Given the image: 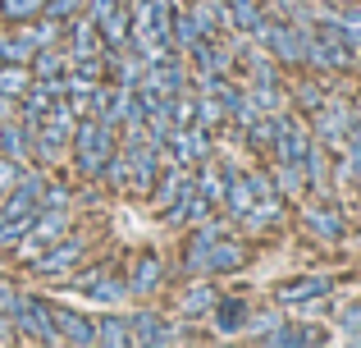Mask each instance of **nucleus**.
Listing matches in <instances>:
<instances>
[{"label": "nucleus", "instance_id": "nucleus-1", "mask_svg": "<svg viewBox=\"0 0 361 348\" xmlns=\"http://www.w3.org/2000/svg\"><path fill=\"white\" fill-rule=\"evenodd\" d=\"M119 128L115 124H106V119H97V115H92L87 119V124H78V128H73V147H78V170L82 174H87V179H101V174H106V165H110V156H115L119 152Z\"/></svg>", "mask_w": 361, "mask_h": 348}, {"label": "nucleus", "instance_id": "nucleus-2", "mask_svg": "<svg viewBox=\"0 0 361 348\" xmlns=\"http://www.w3.org/2000/svg\"><path fill=\"white\" fill-rule=\"evenodd\" d=\"M64 229H69V206H37L32 224H27V234L18 239V257H42V248H51L55 239H64Z\"/></svg>", "mask_w": 361, "mask_h": 348}, {"label": "nucleus", "instance_id": "nucleus-3", "mask_svg": "<svg viewBox=\"0 0 361 348\" xmlns=\"http://www.w3.org/2000/svg\"><path fill=\"white\" fill-rule=\"evenodd\" d=\"M252 37L270 46V51H274V60H283V64H307L302 28H293V23H270V18H261V28H256Z\"/></svg>", "mask_w": 361, "mask_h": 348}, {"label": "nucleus", "instance_id": "nucleus-4", "mask_svg": "<svg viewBox=\"0 0 361 348\" xmlns=\"http://www.w3.org/2000/svg\"><path fill=\"white\" fill-rule=\"evenodd\" d=\"M14 316L18 325H23V335H32V340H46V344H55L60 335H55V307H46L42 298H27V294H18V303H14Z\"/></svg>", "mask_w": 361, "mask_h": 348}, {"label": "nucleus", "instance_id": "nucleus-5", "mask_svg": "<svg viewBox=\"0 0 361 348\" xmlns=\"http://www.w3.org/2000/svg\"><path fill=\"white\" fill-rule=\"evenodd\" d=\"M283 220V197L274 193V184L265 174H252V211H247V224L252 229H274Z\"/></svg>", "mask_w": 361, "mask_h": 348}, {"label": "nucleus", "instance_id": "nucleus-6", "mask_svg": "<svg viewBox=\"0 0 361 348\" xmlns=\"http://www.w3.org/2000/svg\"><path fill=\"white\" fill-rule=\"evenodd\" d=\"M169 143H174V156L178 165H202L206 156H211V143H206V128L202 124H174V133H169Z\"/></svg>", "mask_w": 361, "mask_h": 348}, {"label": "nucleus", "instance_id": "nucleus-7", "mask_svg": "<svg viewBox=\"0 0 361 348\" xmlns=\"http://www.w3.org/2000/svg\"><path fill=\"white\" fill-rule=\"evenodd\" d=\"M73 289H78L82 298H92V303H123V298H128V289H123L110 270H87V275L73 280Z\"/></svg>", "mask_w": 361, "mask_h": 348}, {"label": "nucleus", "instance_id": "nucleus-8", "mask_svg": "<svg viewBox=\"0 0 361 348\" xmlns=\"http://www.w3.org/2000/svg\"><path fill=\"white\" fill-rule=\"evenodd\" d=\"M353 119H357V115H353V106H348V101H329V106H320V143L343 147Z\"/></svg>", "mask_w": 361, "mask_h": 348}, {"label": "nucleus", "instance_id": "nucleus-9", "mask_svg": "<svg viewBox=\"0 0 361 348\" xmlns=\"http://www.w3.org/2000/svg\"><path fill=\"white\" fill-rule=\"evenodd\" d=\"M128 330H133V344H178V340H183L178 325H165L156 312H137L128 321Z\"/></svg>", "mask_w": 361, "mask_h": 348}, {"label": "nucleus", "instance_id": "nucleus-10", "mask_svg": "<svg viewBox=\"0 0 361 348\" xmlns=\"http://www.w3.org/2000/svg\"><path fill=\"white\" fill-rule=\"evenodd\" d=\"M78 257H82V243L78 239H55L46 257H32V270H42V275H64Z\"/></svg>", "mask_w": 361, "mask_h": 348}, {"label": "nucleus", "instance_id": "nucleus-11", "mask_svg": "<svg viewBox=\"0 0 361 348\" xmlns=\"http://www.w3.org/2000/svg\"><path fill=\"white\" fill-rule=\"evenodd\" d=\"M156 179H160V188H156V206H160V211H169L174 202H183L188 188H192V179H188V165H178V161L169 165V170H160Z\"/></svg>", "mask_w": 361, "mask_h": 348}, {"label": "nucleus", "instance_id": "nucleus-12", "mask_svg": "<svg viewBox=\"0 0 361 348\" xmlns=\"http://www.w3.org/2000/svg\"><path fill=\"white\" fill-rule=\"evenodd\" d=\"M329 294V280L325 275H302V280H288V284H279V303L293 307V303H311V298H325Z\"/></svg>", "mask_w": 361, "mask_h": 348}, {"label": "nucleus", "instance_id": "nucleus-13", "mask_svg": "<svg viewBox=\"0 0 361 348\" xmlns=\"http://www.w3.org/2000/svg\"><path fill=\"white\" fill-rule=\"evenodd\" d=\"M55 335L69 340V344H97L92 321H87V316H78V312H69V307H55Z\"/></svg>", "mask_w": 361, "mask_h": 348}, {"label": "nucleus", "instance_id": "nucleus-14", "mask_svg": "<svg viewBox=\"0 0 361 348\" xmlns=\"http://www.w3.org/2000/svg\"><path fill=\"white\" fill-rule=\"evenodd\" d=\"M27 152H32V128H23V124H14V119H5V124H0V156H9V161L23 165Z\"/></svg>", "mask_w": 361, "mask_h": 348}, {"label": "nucleus", "instance_id": "nucleus-15", "mask_svg": "<svg viewBox=\"0 0 361 348\" xmlns=\"http://www.w3.org/2000/svg\"><path fill=\"white\" fill-rule=\"evenodd\" d=\"M247 261V252L238 248V243H220L215 239L211 248H206V270H211V275H229V270H238Z\"/></svg>", "mask_w": 361, "mask_h": 348}, {"label": "nucleus", "instance_id": "nucleus-16", "mask_svg": "<svg viewBox=\"0 0 361 348\" xmlns=\"http://www.w3.org/2000/svg\"><path fill=\"white\" fill-rule=\"evenodd\" d=\"M224 202H229V215L247 220V211H252V174H224Z\"/></svg>", "mask_w": 361, "mask_h": 348}, {"label": "nucleus", "instance_id": "nucleus-17", "mask_svg": "<svg viewBox=\"0 0 361 348\" xmlns=\"http://www.w3.org/2000/svg\"><path fill=\"white\" fill-rule=\"evenodd\" d=\"M302 220H307V229L316 234V239H325V243L343 239V220H338V211H329V206H311Z\"/></svg>", "mask_w": 361, "mask_h": 348}, {"label": "nucleus", "instance_id": "nucleus-18", "mask_svg": "<svg viewBox=\"0 0 361 348\" xmlns=\"http://www.w3.org/2000/svg\"><path fill=\"white\" fill-rule=\"evenodd\" d=\"M160 257L156 252H142L137 257V266H133V280H128V294H151V289L160 284Z\"/></svg>", "mask_w": 361, "mask_h": 348}, {"label": "nucleus", "instance_id": "nucleus-19", "mask_svg": "<svg viewBox=\"0 0 361 348\" xmlns=\"http://www.w3.org/2000/svg\"><path fill=\"white\" fill-rule=\"evenodd\" d=\"M78 55H101V37H97V23H92V18H78V23H73L69 60H78Z\"/></svg>", "mask_w": 361, "mask_h": 348}, {"label": "nucleus", "instance_id": "nucleus-20", "mask_svg": "<svg viewBox=\"0 0 361 348\" xmlns=\"http://www.w3.org/2000/svg\"><path fill=\"white\" fill-rule=\"evenodd\" d=\"M27 88H32V73H27V64H0V97L18 101Z\"/></svg>", "mask_w": 361, "mask_h": 348}, {"label": "nucleus", "instance_id": "nucleus-21", "mask_svg": "<svg viewBox=\"0 0 361 348\" xmlns=\"http://www.w3.org/2000/svg\"><path fill=\"white\" fill-rule=\"evenodd\" d=\"M37 55V42L32 37H0V64H32Z\"/></svg>", "mask_w": 361, "mask_h": 348}, {"label": "nucleus", "instance_id": "nucleus-22", "mask_svg": "<svg viewBox=\"0 0 361 348\" xmlns=\"http://www.w3.org/2000/svg\"><path fill=\"white\" fill-rule=\"evenodd\" d=\"M224 5H229V23L233 28H243V32H256V28H261V0H224Z\"/></svg>", "mask_w": 361, "mask_h": 348}, {"label": "nucleus", "instance_id": "nucleus-23", "mask_svg": "<svg viewBox=\"0 0 361 348\" xmlns=\"http://www.w3.org/2000/svg\"><path fill=\"white\" fill-rule=\"evenodd\" d=\"M64 69H69V55H64L55 42L42 46V51L32 55V73H37V78H51V73H64Z\"/></svg>", "mask_w": 361, "mask_h": 348}, {"label": "nucleus", "instance_id": "nucleus-24", "mask_svg": "<svg viewBox=\"0 0 361 348\" xmlns=\"http://www.w3.org/2000/svg\"><path fill=\"white\" fill-rule=\"evenodd\" d=\"M92 330H97V344H133L128 321H119V316H101V321H92Z\"/></svg>", "mask_w": 361, "mask_h": 348}, {"label": "nucleus", "instance_id": "nucleus-25", "mask_svg": "<svg viewBox=\"0 0 361 348\" xmlns=\"http://www.w3.org/2000/svg\"><path fill=\"white\" fill-rule=\"evenodd\" d=\"M274 179H279V188L293 197V193H302V188H307V165H302V161H279Z\"/></svg>", "mask_w": 361, "mask_h": 348}, {"label": "nucleus", "instance_id": "nucleus-26", "mask_svg": "<svg viewBox=\"0 0 361 348\" xmlns=\"http://www.w3.org/2000/svg\"><path fill=\"white\" fill-rule=\"evenodd\" d=\"M211 307H215L211 284H197V289H188V298H183V307H178V312H183V316H202V312H211Z\"/></svg>", "mask_w": 361, "mask_h": 348}, {"label": "nucleus", "instance_id": "nucleus-27", "mask_svg": "<svg viewBox=\"0 0 361 348\" xmlns=\"http://www.w3.org/2000/svg\"><path fill=\"white\" fill-rule=\"evenodd\" d=\"M42 9H46V0H0V14L14 18V23H23V18L42 14Z\"/></svg>", "mask_w": 361, "mask_h": 348}, {"label": "nucleus", "instance_id": "nucleus-28", "mask_svg": "<svg viewBox=\"0 0 361 348\" xmlns=\"http://www.w3.org/2000/svg\"><path fill=\"white\" fill-rule=\"evenodd\" d=\"M243 321H247V303L243 298H229V303H220V330H243Z\"/></svg>", "mask_w": 361, "mask_h": 348}, {"label": "nucleus", "instance_id": "nucleus-29", "mask_svg": "<svg viewBox=\"0 0 361 348\" xmlns=\"http://www.w3.org/2000/svg\"><path fill=\"white\" fill-rule=\"evenodd\" d=\"M192 188L206 197V202H220V197H224V179H220V170H202V184H192Z\"/></svg>", "mask_w": 361, "mask_h": 348}, {"label": "nucleus", "instance_id": "nucleus-30", "mask_svg": "<svg viewBox=\"0 0 361 348\" xmlns=\"http://www.w3.org/2000/svg\"><path fill=\"white\" fill-rule=\"evenodd\" d=\"M87 5H92V9H87V18H92V23H97V28L106 23L110 14H119V9H123L119 0H87Z\"/></svg>", "mask_w": 361, "mask_h": 348}, {"label": "nucleus", "instance_id": "nucleus-31", "mask_svg": "<svg viewBox=\"0 0 361 348\" xmlns=\"http://www.w3.org/2000/svg\"><path fill=\"white\" fill-rule=\"evenodd\" d=\"M23 179V170H18V161H9V156H0V197L9 193V188Z\"/></svg>", "mask_w": 361, "mask_h": 348}, {"label": "nucleus", "instance_id": "nucleus-32", "mask_svg": "<svg viewBox=\"0 0 361 348\" xmlns=\"http://www.w3.org/2000/svg\"><path fill=\"white\" fill-rule=\"evenodd\" d=\"M73 9H78V0H46L42 14H46V18H69Z\"/></svg>", "mask_w": 361, "mask_h": 348}, {"label": "nucleus", "instance_id": "nucleus-33", "mask_svg": "<svg viewBox=\"0 0 361 348\" xmlns=\"http://www.w3.org/2000/svg\"><path fill=\"white\" fill-rule=\"evenodd\" d=\"M42 202H46V206H69V193H64L60 184H51V188L42 184Z\"/></svg>", "mask_w": 361, "mask_h": 348}, {"label": "nucleus", "instance_id": "nucleus-34", "mask_svg": "<svg viewBox=\"0 0 361 348\" xmlns=\"http://www.w3.org/2000/svg\"><path fill=\"white\" fill-rule=\"evenodd\" d=\"M274 325H279V316H274V312H261V316H252V335H270Z\"/></svg>", "mask_w": 361, "mask_h": 348}, {"label": "nucleus", "instance_id": "nucleus-35", "mask_svg": "<svg viewBox=\"0 0 361 348\" xmlns=\"http://www.w3.org/2000/svg\"><path fill=\"white\" fill-rule=\"evenodd\" d=\"M343 330H348V335H361V303L343 312Z\"/></svg>", "mask_w": 361, "mask_h": 348}, {"label": "nucleus", "instance_id": "nucleus-36", "mask_svg": "<svg viewBox=\"0 0 361 348\" xmlns=\"http://www.w3.org/2000/svg\"><path fill=\"white\" fill-rule=\"evenodd\" d=\"M298 101H302L307 110H320V92L311 88V83H307V88H298Z\"/></svg>", "mask_w": 361, "mask_h": 348}, {"label": "nucleus", "instance_id": "nucleus-37", "mask_svg": "<svg viewBox=\"0 0 361 348\" xmlns=\"http://www.w3.org/2000/svg\"><path fill=\"white\" fill-rule=\"evenodd\" d=\"M274 9H283V14H293V9H298V0H270Z\"/></svg>", "mask_w": 361, "mask_h": 348}]
</instances>
